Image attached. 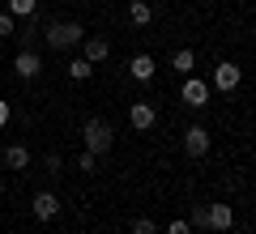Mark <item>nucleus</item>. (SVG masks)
Returning a JSON list of instances; mask_svg holds the SVG:
<instances>
[{"label": "nucleus", "mask_w": 256, "mask_h": 234, "mask_svg": "<svg viewBox=\"0 0 256 234\" xmlns=\"http://www.w3.org/2000/svg\"><path fill=\"white\" fill-rule=\"evenodd\" d=\"M9 124V102H0V128Z\"/></svg>", "instance_id": "obj_21"}, {"label": "nucleus", "mask_w": 256, "mask_h": 234, "mask_svg": "<svg viewBox=\"0 0 256 234\" xmlns=\"http://www.w3.org/2000/svg\"><path fill=\"white\" fill-rule=\"evenodd\" d=\"M171 68L180 72V77H192V68H196V55H192V51H175V60H171Z\"/></svg>", "instance_id": "obj_14"}, {"label": "nucleus", "mask_w": 256, "mask_h": 234, "mask_svg": "<svg viewBox=\"0 0 256 234\" xmlns=\"http://www.w3.org/2000/svg\"><path fill=\"white\" fill-rule=\"evenodd\" d=\"M90 72H94V64H90V60H73V64H68V77H73V81H86Z\"/></svg>", "instance_id": "obj_15"}, {"label": "nucleus", "mask_w": 256, "mask_h": 234, "mask_svg": "<svg viewBox=\"0 0 256 234\" xmlns=\"http://www.w3.org/2000/svg\"><path fill=\"white\" fill-rule=\"evenodd\" d=\"M82 34H86V30L77 26V21H60V26L47 30V47H56V51H64V47H77V43H82Z\"/></svg>", "instance_id": "obj_2"}, {"label": "nucleus", "mask_w": 256, "mask_h": 234, "mask_svg": "<svg viewBox=\"0 0 256 234\" xmlns=\"http://www.w3.org/2000/svg\"><path fill=\"white\" fill-rule=\"evenodd\" d=\"M166 234H192V222H171V226H166Z\"/></svg>", "instance_id": "obj_20"}, {"label": "nucleus", "mask_w": 256, "mask_h": 234, "mask_svg": "<svg viewBox=\"0 0 256 234\" xmlns=\"http://www.w3.org/2000/svg\"><path fill=\"white\" fill-rule=\"evenodd\" d=\"M128 17H132V26H150V17H154V13H150L146 0H128Z\"/></svg>", "instance_id": "obj_13"}, {"label": "nucleus", "mask_w": 256, "mask_h": 234, "mask_svg": "<svg viewBox=\"0 0 256 234\" xmlns=\"http://www.w3.org/2000/svg\"><path fill=\"white\" fill-rule=\"evenodd\" d=\"M154 68H158V64L150 60V55H132V64H128V72H132L137 81H150V77H154Z\"/></svg>", "instance_id": "obj_11"}, {"label": "nucleus", "mask_w": 256, "mask_h": 234, "mask_svg": "<svg viewBox=\"0 0 256 234\" xmlns=\"http://www.w3.org/2000/svg\"><path fill=\"white\" fill-rule=\"evenodd\" d=\"M239 77H244V72H239V64H218V68H214V85H218V90H235V85H239Z\"/></svg>", "instance_id": "obj_5"}, {"label": "nucleus", "mask_w": 256, "mask_h": 234, "mask_svg": "<svg viewBox=\"0 0 256 234\" xmlns=\"http://www.w3.org/2000/svg\"><path fill=\"white\" fill-rule=\"evenodd\" d=\"M184 149H188L192 158H205V153H210V132H205V128H188V132H184Z\"/></svg>", "instance_id": "obj_4"}, {"label": "nucleus", "mask_w": 256, "mask_h": 234, "mask_svg": "<svg viewBox=\"0 0 256 234\" xmlns=\"http://www.w3.org/2000/svg\"><path fill=\"white\" fill-rule=\"evenodd\" d=\"M82 136H86V149H90L94 158H98V153H107V149H111V141H116V132H111L107 119H90Z\"/></svg>", "instance_id": "obj_1"}, {"label": "nucleus", "mask_w": 256, "mask_h": 234, "mask_svg": "<svg viewBox=\"0 0 256 234\" xmlns=\"http://www.w3.org/2000/svg\"><path fill=\"white\" fill-rule=\"evenodd\" d=\"M4 162H9L13 171H26V166H30V153H26V145H9V149H4Z\"/></svg>", "instance_id": "obj_12"}, {"label": "nucleus", "mask_w": 256, "mask_h": 234, "mask_svg": "<svg viewBox=\"0 0 256 234\" xmlns=\"http://www.w3.org/2000/svg\"><path fill=\"white\" fill-rule=\"evenodd\" d=\"M34 4H38V0H9V13H13V17H30Z\"/></svg>", "instance_id": "obj_16"}, {"label": "nucleus", "mask_w": 256, "mask_h": 234, "mask_svg": "<svg viewBox=\"0 0 256 234\" xmlns=\"http://www.w3.org/2000/svg\"><path fill=\"white\" fill-rule=\"evenodd\" d=\"M205 98H210V85L196 81V77H188V81H184V102H188V107H205Z\"/></svg>", "instance_id": "obj_7"}, {"label": "nucleus", "mask_w": 256, "mask_h": 234, "mask_svg": "<svg viewBox=\"0 0 256 234\" xmlns=\"http://www.w3.org/2000/svg\"><path fill=\"white\" fill-rule=\"evenodd\" d=\"M13 34V13H0V38Z\"/></svg>", "instance_id": "obj_19"}, {"label": "nucleus", "mask_w": 256, "mask_h": 234, "mask_svg": "<svg viewBox=\"0 0 256 234\" xmlns=\"http://www.w3.org/2000/svg\"><path fill=\"white\" fill-rule=\"evenodd\" d=\"M205 226L210 230H230L235 226V209L230 205H205Z\"/></svg>", "instance_id": "obj_3"}, {"label": "nucleus", "mask_w": 256, "mask_h": 234, "mask_svg": "<svg viewBox=\"0 0 256 234\" xmlns=\"http://www.w3.org/2000/svg\"><path fill=\"white\" fill-rule=\"evenodd\" d=\"M128 119H132V128L146 132V128H154V107H150V102H132V107H128Z\"/></svg>", "instance_id": "obj_10"}, {"label": "nucleus", "mask_w": 256, "mask_h": 234, "mask_svg": "<svg viewBox=\"0 0 256 234\" xmlns=\"http://www.w3.org/2000/svg\"><path fill=\"white\" fill-rule=\"evenodd\" d=\"M56 213H60V200H56L52 192H38V196H34V217H38V222H52Z\"/></svg>", "instance_id": "obj_8"}, {"label": "nucleus", "mask_w": 256, "mask_h": 234, "mask_svg": "<svg viewBox=\"0 0 256 234\" xmlns=\"http://www.w3.org/2000/svg\"><path fill=\"white\" fill-rule=\"evenodd\" d=\"M82 47H86L82 60H90V64H102V60L111 55V43H107V38H98V34H94V38H82Z\"/></svg>", "instance_id": "obj_6"}, {"label": "nucleus", "mask_w": 256, "mask_h": 234, "mask_svg": "<svg viewBox=\"0 0 256 234\" xmlns=\"http://www.w3.org/2000/svg\"><path fill=\"white\" fill-rule=\"evenodd\" d=\"M132 234H158V226L150 222V217H137V222H132Z\"/></svg>", "instance_id": "obj_17"}, {"label": "nucleus", "mask_w": 256, "mask_h": 234, "mask_svg": "<svg viewBox=\"0 0 256 234\" xmlns=\"http://www.w3.org/2000/svg\"><path fill=\"white\" fill-rule=\"evenodd\" d=\"M77 171H86V175H94V153H90V149H86L82 158H77Z\"/></svg>", "instance_id": "obj_18"}, {"label": "nucleus", "mask_w": 256, "mask_h": 234, "mask_svg": "<svg viewBox=\"0 0 256 234\" xmlns=\"http://www.w3.org/2000/svg\"><path fill=\"white\" fill-rule=\"evenodd\" d=\"M13 68H18V77H26V81H30V77H38V72H43V60H38L34 51H22L18 60H13Z\"/></svg>", "instance_id": "obj_9"}]
</instances>
